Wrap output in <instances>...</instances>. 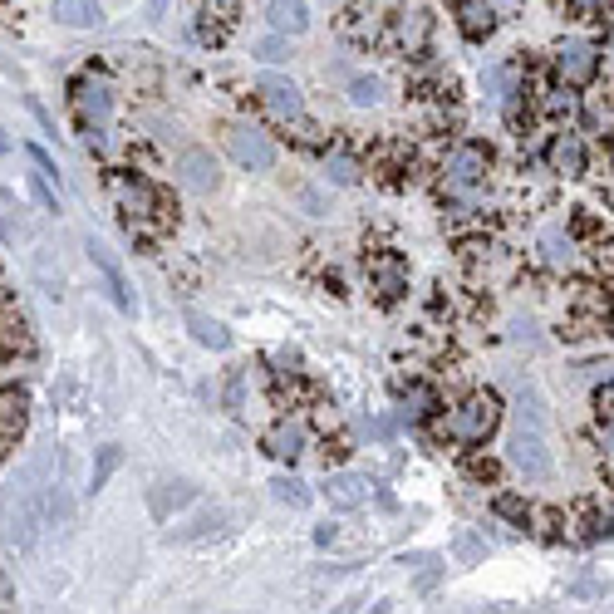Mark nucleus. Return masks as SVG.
I'll list each match as a JSON object with an SVG mask.
<instances>
[{
	"label": "nucleus",
	"instance_id": "1",
	"mask_svg": "<svg viewBox=\"0 0 614 614\" xmlns=\"http://www.w3.org/2000/svg\"><path fill=\"white\" fill-rule=\"evenodd\" d=\"M502 423V403L492 393H472L462 408H452V418L443 423V433L452 443H487Z\"/></svg>",
	"mask_w": 614,
	"mask_h": 614
},
{
	"label": "nucleus",
	"instance_id": "2",
	"mask_svg": "<svg viewBox=\"0 0 614 614\" xmlns=\"http://www.w3.org/2000/svg\"><path fill=\"white\" fill-rule=\"evenodd\" d=\"M506 457H511V467H516V472H526L531 482H541V477H551V472H556L551 447H546V438H541V428H531V423H521V428L506 438Z\"/></svg>",
	"mask_w": 614,
	"mask_h": 614
},
{
	"label": "nucleus",
	"instance_id": "3",
	"mask_svg": "<svg viewBox=\"0 0 614 614\" xmlns=\"http://www.w3.org/2000/svg\"><path fill=\"white\" fill-rule=\"evenodd\" d=\"M109 192H113V202H118V212L128 217V226L163 217V197H158V192H153L143 177H133V172H113Z\"/></svg>",
	"mask_w": 614,
	"mask_h": 614
},
{
	"label": "nucleus",
	"instance_id": "4",
	"mask_svg": "<svg viewBox=\"0 0 614 614\" xmlns=\"http://www.w3.org/2000/svg\"><path fill=\"white\" fill-rule=\"evenodd\" d=\"M226 148H231V158H236L246 172L276 168V143H271L261 128H251V123H236V128L226 133Z\"/></svg>",
	"mask_w": 614,
	"mask_h": 614
},
{
	"label": "nucleus",
	"instance_id": "5",
	"mask_svg": "<svg viewBox=\"0 0 614 614\" xmlns=\"http://www.w3.org/2000/svg\"><path fill=\"white\" fill-rule=\"evenodd\" d=\"M595 69H600V50L585 45V40H565L556 50V74L565 89H585L595 79Z\"/></svg>",
	"mask_w": 614,
	"mask_h": 614
},
{
	"label": "nucleus",
	"instance_id": "6",
	"mask_svg": "<svg viewBox=\"0 0 614 614\" xmlns=\"http://www.w3.org/2000/svg\"><path fill=\"white\" fill-rule=\"evenodd\" d=\"M84 251H89V261H94V271L104 276V290H109V300H113V305H118V310H128V315H133V305H138V300H133V290H128V280H123V266L113 261V251H109V246H104V241H94V236L84 241Z\"/></svg>",
	"mask_w": 614,
	"mask_h": 614
},
{
	"label": "nucleus",
	"instance_id": "7",
	"mask_svg": "<svg viewBox=\"0 0 614 614\" xmlns=\"http://www.w3.org/2000/svg\"><path fill=\"white\" fill-rule=\"evenodd\" d=\"M74 109H79V118L84 123H109L113 113V89L109 79H99V74H84V79H74Z\"/></svg>",
	"mask_w": 614,
	"mask_h": 614
},
{
	"label": "nucleus",
	"instance_id": "8",
	"mask_svg": "<svg viewBox=\"0 0 614 614\" xmlns=\"http://www.w3.org/2000/svg\"><path fill=\"white\" fill-rule=\"evenodd\" d=\"M492 172V153L487 148H457V153H447V163H443V177H447V187L457 192V187H477L482 177Z\"/></svg>",
	"mask_w": 614,
	"mask_h": 614
},
{
	"label": "nucleus",
	"instance_id": "9",
	"mask_svg": "<svg viewBox=\"0 0 614 614\" xmlns=\"http://www.w3.org/2000/svg\"><path fill=\"white\" fill-rule=\"evenodd\" d=\"M256 94H261V104L276 113L280 123H295V118L305 113V99H300V89H295L290 79H280V74H266V79L256 84Z\"/></svg>",
	"mask_w": 614,
	"mask_h": 614
},
{
	"label": "nucleus",
	"instance_id": "10",
	"mask_svg": "<svg viewBox=\"0 0 614 614\" xmlns=\"http://www.w3.org/2000/svg\"><path fill=\"white\" fill-rule=\"evenodd\" d=\"M177 172H182V182H187L192 192H217V187H222V163H217L207 148H187V153L177 158Z\"/></svg>",
	"mask_w": 614,
	"mask_h": 614
},
{
	"label": "nucleus",
	"instance_id": "11",
	"mask_svg": "<svg viewBox=\"0 0 614 614\" xmlns=\"http://www.w3.org/2000/svg\"><path fill=\"white\" fill-rule=\"evenodd\" d=\"M30 428V393L25 389H0V438L20 443Z\"/></svg>",
	"mask_w": 614,
	"mask_h": 614
},
{
	"label": "nucleus",
	"instance_id": "12",
	"mask_svg": "<svg viewBox=\"0 0 614 614\" xmlns=\"http://www.w3.org/2000/svg\"><path fill=\"white\" fill-rule=\"evenodd\" d=\"M325 497H330V506H339V511H354V506L369 502V482L354 477V472H335V477H325Z\"/></svg>",
	"mask_w": 614,
	"mask_h": 614
},
{
	"label": "nucleus",
	"instance_id": "13",
	"mask_svg": "<svg viewBox=\"0 0 614 614\" xmlns=\"http://www.w3.org/2000/svg\"><path fill=\"white\" fill-rule=\"evenodd\" d=\"M35 335H30V320L20 310H0V354H30Z\"/></svg>",
	"mask_w": 614,
	"mask_h": 614
},
{
	"label": "nucleus",
	"instance_id": "14",
	"mask_svg": "<svg viewBox=\"0 0 614 614\" xmlns=\"http://www.w3.org/2000/svg\"><path fill=\"white\" fill-rule=\"evenodd\" d=\"M55 20L69 30H99L104 10H99V0H55Z\"/></svg>",
	"mask_w": 614,
	"mask_h": 614
},
{
	"label": "nucleus",
	"instance_id": "15",
	"mask_svg": "<svg viewBox=\"0 0 614 614\" xmlns=\"http://www.w3.org/2000/svg\"><path fill=\"white\" fill-rule=\"evenodd\" d=\"M339 35H344V40L369 45V40L379 35V10H374V5H364V0H359V5H349V10H344V20H339Z\"/></svg>",
	"mask_w": 614,
	"mask_h": 614
},
{
	"label": "nucleus",
	"instance_id": "16",
	"mask_svg": "<svg viewBox=\"0 0 614 614\" xmlns=\"http://www.w3.org/2000/svg\"><path fill=\"white\" fill-rule=\"evenodd\" d=\"M369 276H374L379 300H398V295L408 290V271H403V261H398V256H379V261L369 266Z\"/></svg>",
	"mask_w": 614,
	"mask_h": 614
},
{
	"label": "nucleus",
	"instance_id": "17",
	"mask_svg": "<svg viewBox=\"0 0 614 614\" xmlns=\"http://www.w3.org/2000/svg\"><path fill=\"white\" fill-rule=\"evenodd\" d=\"M551 168L560 177H580L585 172V143L575 138V133H556V143H551Z\"/></svg>",
	"mask_w": 614,
	"mask_h": 614
},
{
	"label": "nucleus",
	"instance_id": "18",
	"mask_svg": "<svg viewBox=\"0 0 614 614\" xmlns=\"http://www.w3.org/2000/svg\"><path fill=\"white\" fill-rule=\"evenodd\" d=\"M271 25H276V35H305L310 30V5L305 0H271Z\"/></svg>",
	"mask_w": 614,
	"mask_h": 614
},
{
	"label": "nucleus",
	"instance_id": "19",
	"mask_svg": "<svg viewBox=\"0 0 614 614\" xmlns=\"http://www.w3.org/2000/svg\"><path fill=\"white\" fill-rule=\"evenodd\" d=\"M266 452L280 457V462H295V457L305 452V428H300V423H276L271 438H266Z\"/></svg>",
	"mask_w": 614,
	"mask_h": 614
},
{
	"label": "nucleus",
	"instance_id": "20",
	"mask_svg": "<svg viewBox=\"0 0 614 614\" xmlns=\"http://www.w3.org/2000/svg\"><path fill=\"white\" fill-rule=\"evenodd\" d=\"M457 20H462V30H467L472 40H482V35L497 30V10H492L487 0H462V5H457Z\"/></svg>",
	"mask_w": 614,
	"mask_h": 614
},
{
	"label": "nucleus",
	"instance_id": "21",
	"mask_svg": "<svg viewBox=\"0 0 614 614\" xmlns=\"http://www.w3.org/2000/svg\"><path fill=\"white\" fill-rule=\"evenodd\" d=\"M187 330H192L197 344H207V349H231V330H226L222 320L202 315V310H187Z\"/></svg>",
	"mask_w": 614,
	"mask_h": 614
},
{
	"label": "nucleus",
	"instance_id": "22",
	"mask_svg": "<svg viewBox=\"0 0 614 614\" xmlns=\"http://www.w3.org/2000/svg\"><path fill=\"white\" fill-rule=\"evenodd\" d=\"M541 256H546V266L570 271V266H575V241H570L560 226H546V231H541Z\"/></svg>",
	"mask_w": 614,
	"mask_h": 614
},
{
	"label": "nucleus",
	"instance_id": "23",
	"mask_svg": "<svg viewBox=\"0 0 614 614\" xmlns=\"http://www.w3.org/2000/svg\"><path fill=\"white\" fill-rule=\"evenodd\" d=\"M428 30H433L428 10H403V20H398V40H403V50H408V55H418V50L428 45Z\"/></svg>",
	"mask_w": 614,
	"mask_h": 614
},
{
	"label": "nucleus",
	"instance_id": "24",
	"mask_svg": "<svg viewBox=\"0 0 614 614\" xmlns=\"http://www.w3.org/2000/svg\"><path fill=\"white\" fill-rule=\"evenodd\" d=\"M192 502V487L187 482H163L158 492H153V516H168V511H177V506Z\"/></svg>",
	"mask_w": 614,
	"mask_h": 614
},
{
	"label": "nucleus",
	"instance_id": "25",
	"mask_svg": "<svg viewBox=\"0 0 614 614\" xmlns=\"http://www.w3.org/2000/svg\"><path fill=\"white\" fill-rule=\"evenodd\" d=\"M433 413H438V393H428V389L403 393V418H408V423H423V418H433Z\"/></svg>",
	"mask_w": 614,
	"mask_h": 614
},
{
	"label": "nucleus",
	"instance_id": "26",
	"mask_svg": "<svg viewBox=\"0 0 614 614\" xmlns=\"http://www.w3.org/2000/svg\"><path fill=\"white\" fill-rule=\"evenodd\" d=\"M384 99V84L374 79V74H359V79H349V104L354 109H374Z\"/></svg>",
	"mask_w": 614,
	"mask_h": 614
},
{
	"label": "nucleus",
	"instance_id": "27",
	"mask_svg": "<svg viewBox=\"0 0 614 614\" xmlns=\"http://www.w3.org/2000/svg\"><path fill=\"white\" fill-rule=\"evenodd\" d=\"M516 413H521V423L541 428V423H546V398H541V393H536L531 384H526V389L516 393Z\"/></svg>",
	"mask_w": 614,
	"mask_h": 614
},
{
	"label": "nucleus",
	"instance_id": "28",
	"mask_svg": "<svg viewBox=\"0 0 614 614\" xmlns=\"http://www.w3.org/2000/svg\"><path fill=\"white\" fill-rule=\"evenodd\" d=\"M271 492H276V502L295 506V511H300V506H310V487H305L300 477H276V482H271Z\"/></svg>",
	"mask_w": 614,
	"mask_h": 614
},
{
	"label": "nucleus",
	"instance_id": "29",
	"mask_svg": "<svg viewBox=\"0 0 614 614\" xmlns=\"http://www.w3.org/2000/svg\"><path fill=\"white\" fill-rule=\"evenodd\" d=\"M325 172H330V182H339V187H354V182H359V163L344 158V153H330V158H325Z\"/></svg>",
	"mask_w": 614,
	"mask_h": 614
},
{
	"label": "nucleus",
	"instance_id": "30",
	"mask_svg": "<svg viewBox=\"0 0 614 614\" xmlns=\"http://www.w3.org/2000/svg\"><path fill=\"white\" fill-rule=\"evenodd\" d=\"M118 462H123V452H118V447H99V462H94V482H89L94 492H99V487L109 482V477H113V467H118Z\"/></svg>",
	"mask_w": 614,
	"mask_h": 614
},
{
	"label": "nucleus",
	"instance_id": "31",
	"mask_svg": "<svg viewBox=\"0 0 614 614\" xmlns=\"http://www.w3.org/2000/svg\"><path fill=\"white\" fill-rule=\"evenodd\" d=\"M251 50H256V59H266V64H280V59H290V45H285V35H271V40H256Z\"/></svg>",
	"mask_w": 614,
	"mask_h": 614
},
{
	"label": "nucleus",
	"instance_id": "32",
	"mask_svg": "<svg viewBox=\"0 0 614 614\" xmlns=\"http://www.w3.org/2000/svg\"><path fill=\"white\" fill-rule=\"evenodd\" d=\"M30 192H35V202L45 207V212H59V197H55V187L40 177V172H30Z\"/></svg>",
	"mask_w": 614,
	"mask_h": 614
},
{
	"label": "nucleus",
	"instance_id": "33",
	"mask_svg": "<svg viewBox=\"0 0 614 614\" xmlns=\"http://www.w3.org/2000/svg\"><path fill=\"white\" fill-rule=\"evenodd\" d=\"M497 511H502V516H511V521H526V516H531V511L516 502V497H497Z\"/></svg>",
	"mask_w": 614,
	"mask_h": 614
},
{
	"label": "nucleus",
	"instance_id": "34",
	"mask_svg": "<svg viewBox=\"0 0 614 614\" xmlns=\"http://www.w3.org/2000/svg\"><path fill=\"white\" fill-rule=\"evenodd\" d=\"M30 163H35V172H40L45 182L55 177V163H50V153H45V148H30Z\"/></svg>",
	"mask_w": 614,
	"mask_h": 614
},
{
	"label": "nucleus",
	"instance_id": "35",
	"mask_svg": "<svg viewBox=\"0 0 614 614\" xmlns=\"http://www.w3.org/2000/svg\"><path fill=\"white\" fill-rule=\"evenodd\" d=\"M575 5H580L585 15H605V10H610V0H575Z\"/></svg>",
	"mask_w": 614,
	"mask_h": 614
},
{
	"label": "nucleus",
	"instance_id": "36",
	"mask_svg": "<svg viewBox=\"0 0 614 614\" xmlns=\"http://www.w3.org/2000/svg\"><path fill=\"white\" fill-rule=\"evenodd\" d=\"M457 551H462V556H467V560H477V556H482V546H477L472 536H462V541H457Z\"/></svg>",
	"mask_w": 614,
	"mask_h": 614
},
{
	"label": "nucleus",
	"instance_id": "37",
	"mask_svg": "<svg viewBox=\"0 0 614 614\" xmlns=\"http://www.w3.org/2000/svg\"><path fill=\"white\" fill-rule=\"evenodd\" d=\"M487 5H492L497 15H516V10H521V0H487Z\"/></svg>",
	"mask_w": 614,
	"mask_h": 614
},
{
	"label": "nucleus",
	"instance_id": "38",
	"mask_svg": "<svg viewBox=\"0 0 614 614\" xmlns=\"http://www.w3.org/2000/svg\"><path fill=\"white\" fill-rule=\"evenodd\" d=\"M472 477H487V482H492V477H497V467H492V462H472Z\"/></svg>",
	"mask_w": 614,
	"mask_h": 614
},
{
	"label": "nucleus",
	"instance_id": "39",
	"mask_svg": "<svg viewBox=\"0 0 614 614\" xmlns=\"http://www.w3.org/2000/svg\"><path fill=\"white\" fill-rule=\"evenodd\" d=\"M335 536H339V526H320V531H315V541H320V546H330Z\"/></svg>",
	"mask_w": 614,
	"mask_h": 614
},
{
	"label": "nucleus",
	"instance_id": "40",
	"mask_svg": "<svg viewBox=\"0 0 614 614\" xmlns=\"http://www.w3.org/2000/svg\"><path fill=\"white\" fill-rule=\"evenodd\" d=\"M511 335H516V339H531L536 330H531V320H516V325H511Z\"/></svg>",
	"mask_w": 614,
	"mask_h": 614
},
{
	"label": "nucleus",
	"instance_id": "41",
	"mask_svg": "<svg viewBox=\"0 0 614 614\" xmlns=\"http://www.w3.org/2000/svg\"><path fill=\"white\" fill-rule=\"evenodd\" d=\"M10 447H15V443H10V438H0V462L10 457Z\"/></svg>",
	"mask_w": 614,
	"mask_h": 614
},
{
	"label": "nucleus",
	"instance_id": "42",
	"mask_svg": "<svg viewBox=\"0 0 614 614\" xmlns=\"http://www.w3.org/2000/svg\"><path fill=\"white\" fill-rule=\"evenodd\" d=\"M5 148H10V143H5V138H0V153H5Z\"/></svg>",
	"mask_w": 614,
	"mask_h": 614
},
{
	"label": "nucleus",
	"instance_id": "43",
	"mask_svg": "<svg viewBox=\"0 0 614 614\" xmlns=\"http://www.w3.org/2000/svg\"><path fill=\"white\" fill-rule=\"evenodd\" d=\"M212 5H231V0H212Z\"/></svg>",
	"mask_w": 614,
	"mask_h": 614
}]
</instances>
